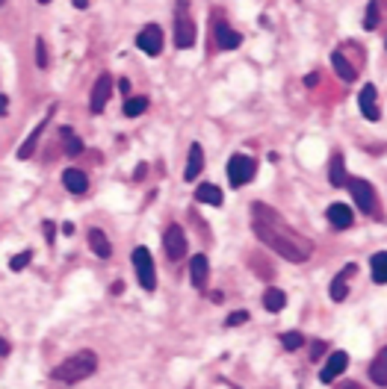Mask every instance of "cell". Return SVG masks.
I'll use <instances>...</instances> for the list:
<instances>
[{"mask_svg":"<svg viewBox=\"0 0 387 389\" xmlns=\"http://www.w3.org/2000/svg\"><path fill=\"white\" fill-rule=\"evenodd\" d=\"M252 231L266 248L281 254L287 263H305V259L313 254L311 239H305L299 231H293V227L266 204H252Z\"/></svg>","mask_w":387,"mask_h":389,"instance_id":"obj_1","label":"cell"},{"mask_svg":"<svg viewBox=\"0 0 387 389\" xmlns=\"http://www.w3.org/2000/svg\"><path fill=\"white\" fill-rule=\"evenodd\" d=\"M95 368H98V354L95 351H77V354H71L68 360H63L54 368V381L71 386V384H80V381H86V377H92Z\"/></svg>","mask_w":387,"mask_h":389,"instance_id":"obj_2","label":"cell"},{"mask_svg":"<svg viewBox=\"0 0 387 389\" xmlns=\"http://www.w3.org/2000/svg\"><path fill=\"white\" fill-rule=\"evenodd\" d=\"M346 189L352 192V201L358 204V209L364 215H373V218H382V209H379V198H375V186L361 180V177H349Z\"/></svg>","mask_w":387,"mask_h":389,"instance_id":"obj_3","label":"cell"},{"mask_svg":"<svg viewBox=\"0 0 387 389\" xmlns=\"http://www.w3.org/2000/svg\"><path fill=\"white\" fill-rule=\"evenodd\" d=\"M175 45L186 51L195 45V21L190 18V0H177L175 9Z\"/></svg>","mask_w":387,"mask_h":389,"instance_id":"obj_4","label":"cell"},{"mask_svg":"<svg viewBox=\"0 0 387 389\" xmlns=\"http://www.w3.org/2000/svg\"><path fill=\"white\" fill-rule=\"evenodd\" d=\"M133 272H136V281L145 292H154L157 289V268H154V257L148 248L139 245L133 251Z\"/></svg>","mask_w":387,"mask_h":389,"instance_id":"obj_5","label":"cell"},{"mask_svg":"<svg viewBox=\"0 0 387 389\" xmlns=\"http://www.w3.org/2000/svg\"><path fill=\"white\" fill-rule=\"evenodd\" d=\"M257 174V163L252 156L245 154H234L231 159H228V183H231L234 189H240L245 183H252Z\"/></svg>","mask_w":387,"mask_h":389,"instance_id":"obj_6","label":"cell"},{"mask_svg":"<svg viewBox=\"0 0 387 389\" xmlns=\"http://www.w3.org/2000/svg\"><path fill=\"white\" fill-rule=\"evenodd\" d=\"M136 47H139V51H145L148 56H160L163 54V30L157 24H148L145 30H139Z\"/></svg>","mask_w":387,"mask_h":389,"instance_id":"obj_7","label":"cell"},{"mask_svg":"<svg viewBox=\"0 0 387 389\" xmlns=\"http://www.w3.org/2000/svg\"><path fill=\"white\" fill-rule=\"evenodd\" d=\"M163 245H166L168 259H184L186 257V233H184V227L181 224H168L166 236H163Z\"/></svg>","mask_w":387,"mask_h":389,"instance_id":"obj_8","label":"cell"},{"mask_svg":"<svg viewBox=\"0 0 387 389\" xmlns=\"http://www.w3.org/2000/svg\"><path fill=\"white\" fill-rule=\"evenodd\" d=\"M110 92H113V77L110 74H101L95 80V86H92V97H89V109L98 115V113H104V106L107 101H110Z\"/></svg>","mask_w":387,"mask_h":389,"instance_id":"obj_9","label":"cell"},{"mask_svg":"<svg viewBox=\"0 0 387 389\" xmlns=\"http://www.w3.org/2000/svg\"><path fill=\"white\" fill-rule=\"evenodd\" d=\"M355 274H358V266H355V263H349V266H346L340 274L334 277V281H331V286H329V295H331V301H346V295H349V281H352Z\"/></svg>","mask_w":387,"mask_h":389,"instance_id":"obj_10","label":"cell"},{"mask_svg":"<svg viewBox=\"0 0 387 389\" xmlns=\"http://www.w3.org/2000/svg\"><path fill=\"white\" fill-rule=\"evenodd\" d=\"M358 106H361L364 118H370V121H379V115H382V109H379V92H375V86H373V83H366V86L361 89Z\"/></svg>","mask_w":387,"mask_h":389,"instance_id":"obj_11","label":"cell"},{"mask_svg":"<svg viewBox=\"0 0 387 389\" xmlns=\"http://www.w3.org/2000/svg\"><path fill=\"white\" fill-rule=\"evenodd\" d=\"M346 366H349V354L346 351H334L331 357H329V363L322 366V372H320V381L322 384H331V381H337L343 372H346Z\"/></svg>","mask_w":387,"mask_h":389,"instance_id":"obj_12","label":"cell"},{"mask_svg":"<svg viewBox=\"0 0 387 389\" xmlns=\"http://www.w3.org/2000/svg\"><path fill=\"white\" fill-rule=\"evenodd\" d=\"M213 33H216V45H219V51H236V47L243 45V36L236 33L234 27H228L225 21L216 24Z\"/></svg>","mask_w":387,"mask_h":389,"instance_id":"obj_13","label":"cell"},{"mask_svg":"<svg viewBox=\"0 0 387 389\" xmlns=\"http://www.w3.org/2000/svg\"><path fill=\"white\" fill-rule=\"evenodd\" d=\"M63 186H65L71 195H86L89 177L80 172V168H65V172H63Z\"/></svg>","mask_w":387,"mask_h":389,"instance_id":"obj_14","label":"cell"},{"mask_svg":"<svg viewBox=\"0 0 387 389\" xmlns=\"http://www.w3.org/2000/svg\"><path fill=\"white\" fill-rule=\"evenodd\" d=\"M325 215H329V224L337 227V231H346V227H352V222H355L352 207H346V204H331Z\"/></svg>","mask_w":387,"mask_h":389,"instance_id":"obj_15","label":"cell"},{"mask_svg":"<svg viewBox=\"0 0 387 389\" xmlns=\"http://www.w3.org/2000/svg\"><path fill=\"white\" fill-rule=\"evenodd\" d=\"M331 65H334V71L340 74V80H346V83L358 80V65H352V59L346 56L343 51H334L331 54Z\"/></svg>","mask_w":387,"mask_h":389,"instance_id":"obj_16","label":"cell"},{"mask_svg":"<svg viewBox=\"0 0 387 389\" xmlns=\"http://www.w3.org/2000/svg\"><path fill=\"white\" fill-rule=\"evenodd\" d=\"M190 277H192V286H198V289L207 286V277H210V263H207L204 254H195L190 259Z\"/></svg>","mask_w":387,"mask_h":389,"instance_id":"obj_17","label":"cell"},{"mask_svg":"<svg viewBox=\"0 0 387 389\" xmlns=\"http://www.w3.org/2000/svg\"><path fill=\"white\" fill-rule=\"evenodd\" d=\"M204 168V151L201 145H190V156H186V168H184V180H195Z\"/></svg>","mask_w":387,"mask_h":389,"instance_id":"obj_18","label":"cell"},{"mask_svg":"<svg viewBox=\"0 0 387 389\" xmlns=\"http://www.w3.org/2000/svg\"><path fill=\"white\" fill-rule=\"evenodd\" d=\"M195 201H198V204H210V207H222L225 195H222V189H219V186L201 183V186L195 189Z\"/></svg>","mask_w":387,"mask_h":389,"instance_id":"obj_19","label":"cell"},{"mask_svg":"<svg viewBox=\"0 0 387 389\" xmlns=\"http://www.w3.org/2000/svg\"><path fill=\"white\" fill-rule=\"evenodd\" d=\"M370 381L375 386H387V348H382L375 354V360L370 363Z\"/></svg>","mask_w":387,"mask_h":389,"instance_id":"obj_20","label":"cell"},{"mask_svg":"<svg viewBox=\"0 0 387 389\" xmlns=\"http://www.w3.org/2000/svg\"><path fill=\"white\" fill-rule=\"evenodd\" d=\"M89 248H92V251L101 257V259H107L113 254V245H110V239H107V233L104 231H98V227H92V231H89Z\"/></svg>","mask_w":387,"mask_h":389,"instance_id":"obj_21","label":"cell"},{"mask_svg":"<svg viewBox=\"0 0 387 389\" xmlns=\"http://www.w3.org/2000/svg\"><path fill=\"white\" fill-rule=\"evenodd\" d=\"M329 180H331V186H346V183H349V177H346V163H343V154H331Z\"/></svg>","mask_w":387,"mask_h":389,"instance_id":"obj_22","label":"cell"},{"mask_svg":"<svg viewBox=\"0 0 387 389\" xmlns=\"http://www.w3.org/2000/svg\"><path fill=\"white\" fill-rule=\"evenodd\" d=\"M263 307H266V310H269V313H281L284 307H287V295L281 292V289L269 286V289H266V292H263Z\"/></svg>","mask_w":387,"mask_h":389,"instance_id":"obj_23","label":"cell"},{"mask_svg":"<svg viewBox=\"0 0 387 389\" xmlns=\"http://www.w3.org/2000/svg\"><path fill=\"white\" fill-rule=\"evenodd\" d=\"M45 127H47V118H45V121H38V127L27 136V142L21 145V151H18V159H30V156H33L36 145H38V139H42V133H45Z\"/></svg>","mask_w":387,"mask_h":389,"instance_id":"obj_24","label":"cell"},{"mask_svg":"<svg viewBox=\"0 0 387 389\" xmlns=\"http://www.w3.org/2000/svg\"><path fill=\"white\" fill-rule=\"evenodd\" d=\"M370 268H373V281L375 283H387V251H379L370 257Z\"/></svg>","mask_w":387,"mask_h":389,"instance_id":"obj_25","label":"cell"},{"mask_svg":"<svg viewBox=\"0 0 387 389\" xmlns=\"http://www.w3.org/2000/svg\"><path fill=\"white\" fill-rule=\"evenodd\" d=\"M148 109V97H142V95H136V97H127L124 101V115L127 118H136V115H142Z\"/></svg>","mask_w":387,"mask_h":389,"instance_id":"obj_26","label":"cell"},{"mask_svg":"<svg viewBox=\"0 0 387 389\" xmlns=\"http://www.w3.org/2000/svg\"><path fill=\"white\" fill-rule=\"evenodd\" d=\"M379 18H382V0H370L366 15H364V27L366 30H375V27H379Z\"/></svg>","mask_w":387,"mask_h":389,"instance_id":"obj_27","label":"cell"},{"mask_svg":"<svg viewBox=\"0 0 387 389\" xmlns=\"http://www.w3.org/2000/svg\"><path fill=\"white\" fill-rule=\"evenodd\" d=\"M63 136H65V154H68V156H77V154L83 151V142H80V139H77L68 127L63 130Z\"/></svg>","mask_w":387,"mask_h":389,"instance_id":"obj_28","label":"cell"},{"mask_svg":"<svg viewBox=\"0 0 387 389\" xmlns=\"http://www.w3.org/2000/svg\"><path fill=\"white\" fill-rule=\"evenodd\" d=\"M281 345L287 348V351H296V348L305 345V336L299 331H287V333H281Z\"/></svg>","mask_w":387,"mask_h":389,"instance_id":"obj_29","label":"cell"},{"mask_svg":"<svg viewBox=\"0 0 387 389\" xmlns=\"http://www.w3.org/2000/svg\"><path fill=\"white\" fill-rule=\"evenodd\" d=\"M30 251H21V254H15L12 259H9V272H21V268H27V263H30Z\"/></svg>","mask_w":387,"mask_h":389,"instance_id":"obj_30","label":"cell"},{"mask_svg":"<svg viewBox=\"0 0 387 389\" xmlns=\"http://www.w3.org/2000/svg\"><path fill=\"white\" fill-rule=\"evenodd\" d=\"M36 65H38V68H47V47H45V38H36Z\"/></svg>","mask_w":387,"mask_h":389,"instance_id":"obj_31","label":"cell"},{"mask_svg":"<svg viewBox=\"0 0 387 389\" xmlns=\"http://www.w3.org/2000/svg\"><path fill=\"white\" fill-rule=\"evenodd\" d=\"M243 322H249V313H245V310L228 316V318H225V327H236V325H243Z\"/></svg>","mask_w":387,"mask_h":389,"instance_id":"obj_32","label":"cell"},{"mask_svg":"<svg viewBox=\"0 0 387 389\" xmlns=\"http://www.w3.org/2000/svg\"><path fill=\"white\" fill-rule=\"evenodd\" d=\"M325 351H329V345H325V342H313V345H311V360H313V363L322 360Z\"/></svg>","mask_w":387,"mask_h":389,"instance_id":"obj_33","label":"cell"},{"mask_svg":"<svg viewBox=\"0 0 387 389\" xmlns=\"http://www.w3.org/2000/svg\"><path fill=\"white\" fill-rule=\"evenodd\" d=\"M42 231H45V236H47V242L54 245V233H56V231H54V224H51V222H45V224H42Z\"/></svg>","mask_w":387,"mask_h":389,"instance_id":"obj_34","label":"cell"},{"mask_svg":"<svg viewBox=\"0 0 387 389\" xmlns=\"http://www.w3.org/2000/svg\"><path fill=\"white\" fill-rule=\"evenodd\" d=\"M6 109H9V97L0 95V115H6Z\"/></svg>","mask_w":387,"mask_h":389,"instance_id":"obj_35","label":"cell"},{"mask_svg":"<svg viewBox=\"0 0 387 389\" xmlns=\"http://www.w3.org/2000/svg\"><path fill=\"white\" fill-rule=\"evenodd\" d=\"M337 389H364V386H361V384H352V381H346V384H340Z\"/></svg>","mask_w":387,"mask_h":389,"instance_id":"obj_36","label":"cell"},{"mask_svg":"<svg viewBox=\"0 0 387 389\" xmlns=\"http://www.w3.org/2000/svg\"><path fill=\"white\" fill-rule=\"evenodd\" d=\"M122 292H124V283L115 281V283H113V295H122Z\"/></svg>","mask_w":387,"mask_h":389,"instance_id":"obj_37","label":"cell"},{"mask_svg":"<svg viewBox=\"0 0 387 389\" xmlns=\"http://www.w3.org/2000/svg\"><path fill=\"white\" fill-rule=\"evenodd\" d=\"M118 89H122L124 95H131V83H127V80H122V83H118Z\"/></svg>","mask_w":387,"mask_h":389,"instance_id":"obj_38","label":"cell"},{"mask_svg":"<svg viewBox=\"0 0 387 389\" xmlns=\"http://www.w3.org/2000/svg\"><path fill=\"white\" fill-rule=\"evenodd\" d=\"M71 3H74L77 9H86V6H89V0H71Z\"/></svg>","mask_w":387,"mask_h":389,"instance_id":"obj_39","label":"cell"},{"mask_svg":"<svg viewBox=\"0 0 387 389\" xmlns=\"http://www.w3.org/2000/svg\"><path fill=\"white\" fill-rule=\"evenodd\" d=\"M0 354H9V345L3 342V339H0Z\"/></svg>","mask_w":387,"mask_h":389,"instance_id":"obj_40","label":"cell"},{"mask_svg":"<svg viewBox=\"0 0 387 389\" xmlns=\"http://www.w3.org/2000/svg\"><path fill=\"white\" fill-rule=\"evenodd\" d=\"M38 3H51V0H38Z\"/></svg>","mask_w":387,"mask_h":389,"instance_id":"obj_41","label":"cell"},{"mask_svg":"<svg viewBox=\"0 0 387 389\" xmlns=\"http://www.w3.org/2000/svg\"><path fill=\"white\" fill-rule=\"evenodd\" d=\"M3 3H6V0H0V6H3Z\"/></svg>","mask_w":387,"mask_h":389,"instance_id":"obj_42","label":"cell"}]
</instances>
